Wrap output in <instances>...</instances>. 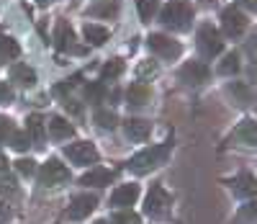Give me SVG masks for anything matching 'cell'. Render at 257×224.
Instances as JSON below:
<instances>
[{
  "instance_id": "obj_41",
  "label": "cell",
  "mask_w": 257,
  "mask_h": 224,
  "mask_svg": "<svg viewBox=\"0 0 257 224\" xmlns=\"http://www.w3.org/2000/svg\"><path fill=\"white\" fill-rule=\"evenodd\" d=\"M36 3H39V6H49V3H52V0H36Z\"/></svg>"
},
{
  "instance_id": "obj_12",
  "label": "cell",
  "mask_w": 257,
  "mask_h": 224,
  "mask_svg": "<svg viewBox=\"0 0 257 224\" xmlns=\"http://www.w3.org/2000/svg\"><path fill=\"white\" fill-rule=\"evenodd\" d=\"M123 129H126V137L132 142H144L149 134H152V124L144 121V119H128Z\"/></svg>"
},
{
  "instance_id": "obj_34",
  "label": "cell",
  "mask_w": 257,
  "mask_h": 224,
  "mask_svg": "<svg viewBox=\"0 0 257 224\" xmlns=\"http://www.w3.org/2000/svg\"><path fill=\"white\" fill-rule=\"evenodd\" d=\"M13 101V88L8 83H0V103H11Z\"/></svg>"
},
{
  "instance_id": "obj_40",
  "label": "cell",
  "mask_w": 257,
  "mask_h": 224,
  "mask_svg": "<svg viewBox=\"0 0 257 224\" xmlns=\"http://www.w3.org/2000/svg\"><path fill=\"white\" fill-rule=\"evenodd\" d=\"M6 170H8V160L3 158V155H0V175H3Z\"/></svg>"
},
{
  "instance_id": "obj_7",
  "label": "cell",
  "mask_w": 257,
  "mask_h": 224,
  "mask_svg": "<svg viewBox=\"0 0 257 224\" xmlns=\"http://www.w3.org/2000/svg\"><path fill=\"white\" fill-rule=\"evenodd\" d=\"M167 209H170V193L162 186H152L144 198V211L149 216H162Z\"/></svg>"
},
{
  "instance_id": "obj_23",
  "label": "cell",
  "mask_w": 257,
  "mask_h": 224,
  "mask_svg": "<svg viewBox=\"0 0 257 224\" xmlns=\"http://www.w3.org/2000/svg\"><path fill=\"white\" fill-rule=\"evenodd\" d=\"M157 72H160V67H157V62H152V59L139 62V67H137V78H139L142 83L155 80V78H157Z\"/></svg>"
},
{
  "instance_id": "obj_39",
  "label": "cell",
  "mask_w": 257,
  "mask_h": 224,
  "mask_svg": "<svg viewBox=\"0 0 257 224\" xmlns=\"http://www.w3.org/2000/svg\"><path fill=\"white\" fill-rule=\"evenodd\" d=\"M242 3H244L249 11H254V13H257V0H242Z\"/></svg>"
},
{
  "instance_id": "obj_13",
  "label": "cell",
  "mask_w": 257,
  "mask_h": 224,
  "mask_svg": "<svg viewBox=\"0 0 257 224\" xmlns=\"http://www.w3.org/2000/svg\"><path fill=\"white\" fill-rule=\"evenodd\" d=\"M139 198V186L128 183V186H118L111 196V206H132Z\"/></svg>"
},
{
  "instance_id": "obj_8",
  "label": "cell",
  "mask_w": 257,
  "mask_h": 224,
  "mask_svg": "<svg viewBox=\"0 0 257 224\" xmlns=\"http://www.w3.org/2000/svg\"><path fill=\"white\" fill-rule=\"evenodd\" d=\"M64 155L77 165H93L98 160V150H95L93 142H75V144H70L67 150H64Z\"/></svg>"
},
{
  "instance_id": "obj_29",
  "label": "cell",
  "mask_w": 257,
  "mask_h": 224,
  "mask_svg": "<svg viewBox=\"0 0 257 224\" xmlns=\"http://www.w3.org/2000/svg\"><path fill=\"white\" fill-rule=\"evenodd\" d=\"M137 8H139V18L149 21L157 13V0H137Z\"/></svg>"
},
{
  "instance_id": "obj_18",
  "label": "cell",
  "mask_w": 257,
  "mask_h": 224,
  "mask_svg": "<svg viewBox=\"0 0 257 224\" xmlns=\"http://www.w3.org/2000/svg\"><path fill=\"white\" fill-rule=\"evenodd\" d=\"M82 34H85V41L93 44V47H100V44H105V41H108V36H111L108 29H103L98 24H85Z\"/></svg>"
},
{
  "instance_id": "obj_3",
  "label": "cell",
  "mask_w": 257,
  "mask_h": 224,
  "mask_svg": "<svg viewBox=\"0 0 257 224\" xmlns=\"http://www.w3.org/2000/svg\"><path fill=\"white\" fill-rule=\"evenodd\" d=\"M70 181V170H67V165H62L59 160H47L44 165L39 168V183L41 186H47V188H52V186H59V183H67Z\"/></svg>"
},
{
  "instance_id": "obj_31",
  "label": "cell",
  "mask_w": 257,
  "mask_h": 224,
  "mask_svg": "<svg viewBox=\"0 0 257 224\" xmlns=\"http://www.w3.org/2000/svg\"><path fill=\"white\" fill-rule=\"evenodd\" d=\"M13 131H16V129H13V121L6 119V116H0V142L11 139V134H13Z\"/></svg>"
},
{
  "instance_id": "obj_36",
  "label": "cell",
  "mask_w": 257,
  "mask_h": 224,
  "mask_svg": "<svg viewBox=\"0 0 257 224\" xmlns=\"http://www.w3.org/2000/svg\"><path fill=\"white\" fill-rule=\"evenodd\" d=\"M247 54H249V59L257 64V36H254V39L247 44Z\"/></svg>"
},
{
  "instance_id": "obj_37",
  "label": "cell",
  "mask_w": 257,
  "mask_h": 224,
  "mask_svg": "<svg viewBox=\"0 0 257 224\" xmlns=\"http://www.w3.org/2000/svg\"><path fill=\"white\" fill-rule=\"evenodd\" d=\"M11 219V211H8V206L3 204V201H0V221H8Z\"/></svg>"
},
{
  "instance_id": "obj_28",
  "label": "cell",
  "mask_w": 257,
  "mask_h": 224,
  "mask_svg": "<svg viewBox=\"0 0 257 224\" xmlns=\"http://www.w3.org/2000/svg\"><path fill=\"white\" fill-rule=\"evenodd\" d=\"M237 70H239V57L231 52V54H226L224 62L219 64V72H221V75H234Z\"/></svg>"
},
{
  "instance_id": "obj_16",
  "label": "cell",
  "mask_w": 257,
  "mask_h": 224,
  "mask_svg": "<svg viewBox=\"0 0 257 224\" xmlns=\"http://www.w3.org/2000/svg\"><path fill=\"white\" fill-rule=\"evenodd\" d=\"M234 139L247 144V147H257V121H242L237 126V131H234Z\"/></svg>"
},
{
  "instance_id": "obj_24",
  "label": "cell",
  "mask_w": 257,
  "mask_h": 224,
  "mask_svg": "<svg viewBox=\"0 0 257 224\" xmlns=\"http://www.w3.org/2000/svg\"><path fill=\"white\" fill-rule=\"evenodd\" d=\"M237 224H257V201H247V204L239 209Z\"/></svg>"
},
{
  "instance_id": "obj_19",
  "label": "cell",
  "mask_w": 257,
  "mask_h": 224,
  "mask_svg": "<svg viewBox=\"0 0 257 224\" xmlns=\"http://www.w3.org/2000/svg\"><path fill=\"white\" fill-rule=\"evenodd\" d=\"M49 134H52V139H70L72 134H75V129H72V124H70L67 119L54 116V119L49 121Z\"/></svg>"
},
{
  "instance_id": "obj_15",
  "label": "cell",
  "mask_w": 257,
  "mask_h": 224,
  "mask_svg": "<svg viewBox=\"0 0 257 224\" xmlns=\"http://www.w3.org/2000/svg\"><path fill=\"white\" fill-rule=\"evenodd\" d=\"M113 181V170L105 168H93L90 173H85L80 178V186H108Z\"/></svg>"
},
{
  "instance_id": "obj_25",
  "label": "cell",
  "mask_w": 257,
  "mask_h": 224,
  "mask_svg": "<svg viewBox=\"0 0 257 224\" xmlns=\"http://www.w3.org/2000/svg\"><path fill=\"white\" fill-rule=\"evenodd\" d=\"M121 72H123V62L121 59H108L103 64V70H100V78L103 80H116Z\"/></svg>"
},
{
  "instance_id": "obj_21",
  "label": "cell",
  "mask_w": 257,
  "mask_h": 224,
  "mask_svg": "<svg viewBox=\"0 0 257 224\" xmlns=\"http://www.w3.org/2000/svg\"><path fill=\"white\" fill-rule=\"evenodd\" d=\"M126 101H128V106H144V103L149 101V88H147L144 83H134V85H128Z\"/></svg>"
},
{
  "instance_id": "obj_4",
  "label": "cell",
  "mask_w": 257,
  "mask_h": 224,
  "mask_svg": "<svg viewBox=\"0 0 257 224\" xmlns=\"http://www.w3.org/2000/svg\"><path fill=\"white\" fill-rule=\"evenodd\" d=\"M198 49H201V54L203 57H216L221 49H224V41H221V34L213 29V26H201L198 29Z\"/></svg>"
},
{
  "instance_id": "obj_20",
  "label": "cell",
  "mask_w": 257,
  "mask_h": 224,
  "mask_svg": "<svg viewBox=\"0 0 257 224\" xmlns=\"http://www.w3.org/2000/svg\"><path fill=\"white\" fill-rule=\"evenodd\" d=\"M11 80L18 83V85H24V88H31L36 83V72L31 70L29 64H13V70H11Z\"/></svg>"
},
{
  "instance_id": "obj_42",
  "label": "cell",
  "mask_w": 257,
  "mask_h": 224,
  "mask_svg": "<svg viewBox=\"0 0 257 224\" xmlns=\"http://www.w3.org/2000/svg\"><path fill=\"white\" fill-rule=\"evenodd\" d=\"M95 224H108V221H95Z\"/></svg>"
},
{
  "instance_id": "obj_33",
  "label": "cell",
  "mask_w": 257,
  "mask_h": 224,
  "mask_svg": "<svg viewBox=\"0 0 257 224\" xmlns=\"http://www.w3.org/2000/svg\"><path fill=\"white\" fill-rule=\"evenodd\" d=\"M34 165H36V163L26 158V160H18V163H16V170H18L21 175H31V173H34Z\"/></svg>"
},
{
  "instance_id": "obj_22",
  "label": "cell",
  "mask_w": 257,
  "mask_h": 224,
  "mask_svg": "<svg viewBox=\"0 0 257 224\" xmlns=\"http://www.w3.org/2000/svg\"><path fill=\"white\" fill-rule=\"evenodd\" d=\"M18 54H21L18 41H16V39H11V36H0V64L16 59Z\"/></svg>"
},
{
  "instance_id": "obj_2",
  "label": "cell",
  "mask_w": 257,
  "mask_h": 224,
  "mask_svg": "<svg viewBox=\"0 0 257 224\" xmlns=\"http://www.w3.org/2000/svg\"><path fill=\"white\" fill-rule=\"evenodd\" d=\"M160 21L173 31H185L190 26V21H193V8H190V3H185V0H173V3H167L160 11Z\"/></svg>"
},
{
  "instance_id": "obj_1",
  "label": "cell",
  "mask_w": 257,
  "mask_h": 224,
  "mask_svg": "<svg viewBox=\"0 0 257 224\" xmlns=\"http://www.w3.org/2000/svg\"><path fill=\"white\" fill-rule=\"evenodd\" d=\"M170 150H173V144H170V142H162V144H155V147H149V150H142V152H137L134 158L128 160V170H134L139 175L155 170V168H160L167 160Z\"/></svg>"
},
{
  "instance_id": "obj_26",
  "label": "cell",
  "mask_w": 257,
  "mask_h": 224,
  "mask_svg": "<svg viewBox=\"0 0 257 224\" xmlns=\"http://www.w3.org/2000/svg\"><path fill=\"white\" fill-rule=\"evenodd\" d=\"M116 121H118V119H116L113 111H108V108H98V111H95V124H98L100 129H108V131H111V129L116 126Z\"/></svg>"
},
{
  "instance_id": "obj_27",
  "label": "cell",
  "mask_w": 257,
  "mask_h": 224,
  "mask_svg": "<svg viewBox=\"0 0 257 224\" xmlns=\"http://www.w3.org/2000/svg\"><path fill=\"white\" fill-rule=\"evenodd\" d=\"M11 147H13L16 152H26V150L31 147L29 134H26V131H13V134H11Z\"/></svg>"
},
{
  "instance_id": "obj_10",
  "label": "cell",
  "mask_w": 257,
  "mask_h": 224,
  "mask_svg": "<svg viewBox=\"0 0 257 224\" xmlns=\"http://www.w3.org/2000/svg\"><path fill=\"white\" fill-rule=\"evenodd\" d=\"M98 206V198L93 193H80L72 198V204L67 209V216L70 219H85L88 214H93V209Z\"/></svg>"
},
{
  "instance_id": "obj_9",
  "label": "cell",
  "mask_w": 257,
  "mask_h": 224,
  "mask_svg": "<svg viewBox=\"0 0 257 224\" xmlns=\"http://www.w3.org/2000/svg\"><path fill=\"white\" fill-rule=\"evenodd\" d=\"M54 41H57V47L62 52H75V54H85L82 47H77L75 44V31L72 26L67 24V21H59L57 24V31H54Z\"/></svg>"
},
{
  "instance_id": "obj_11",
  "label": "cell",
  "mask_w": 257,
  "mask_h": 224,
  "mask_svg": "<svg viewBox=\"0 0 257 224\" xmlns=\"http://www.w3.org/2000/svg\"><path fill=\"white\" fill-rule=\"evenodd\" d=\"M206 78H208V67L203 62H188L180 70V80L188 85H201V83H206Z\"/></svg>"
},
{
  "instance_id": "obj_30",
  "label": "cell",
  "mask_w": 257,
  "mask_h": 224,
  "mask_svg": "<svg viewBox=\"0 0 257 224\" xmlns=\"http://www.w3.org/2000/svg\"><path fill=\"white\" fill-rule=\"evenodd\" d=\"M113 224H139V216L134 211H118L113 216Z\"/></svg>"
},
{
  "instance_id": "obj_6",
  "label": "cell",
  "mask_w": 257,
  "mask_h": 224,
  "mask_svg": "<svg viewBox=\"0 0 257 224\" xmlns=\"http://www.w3.org/2000/svg\"><path fill=\"white\" fill-rule=\"evenodd\" d=\"M147 44H149V49L157 52V54L165 57V59H178L180 52H183V49H180V44H178L175 39L165 36V34H149Z\"/></svg>"
},
{
  "instance_id": "obj_17",
  "label": "cell",
  "mask_w": 257,
  "mask_h": 224,
  "mask_svg": "<svg viewBox=\"0 0 257 224\" xmlns=\"http://www.w3.org/2000/svg\"><path fill=\"white\" fill-rule=\"evenodd\" d=\"M26 134H29V139L34 144H44V119H41L39 114H31L26 119Z\"/></svg>"
},
{
  "instance_id": "obj_35",
  "label": "cell",
  "mask_w": 257,
  "mask_h": 224,
  "mask_svg": "<svg viewBox=\"0 0 257 224\" xmlns=\"http://www.w3.org/2000/svg\"><path fill=\"white\" fill-rule=\"evenodd\" d=\"M90 13H95V16H116V3H111V6H95Z\"/></svg>"
},
{
  "instance_id": "obj_32",
  "label": "cell",
  "mask_w": 257,
  "mask_h": 224,
  "mask_svg": "<svg viewBox=\"0 0 257 224\" xmlns=\"http://www.w3.org/2000/svg\"><path fill=\"white\" fill-rule=\"evenodd\" d=\"M85 96H88V101H100L103 98V85L100 83H90L88 88H85Z\"/></svg>"
},
{
  "instance_id": "obj_38",
  "label": "cell",
  "mask_w": 257,
  "mask_h": 224,
  "mask_svg": "<svg viewBox=\"0 0 257 224\" xmlns=\"http://www.w3.org/2000/svg\"><path fill=\"white\" fill-rule=\"evenodd\" d=\"M64 106H67V108L72 111V114H80V106H77L75 101H67V103H64Z\"/></svg>"
},
{
  "instance_id": "obj_14",
  "label": "cell",
  "mask_w": 257,
  "mask_h": 224,
  "mask_svg": "<svg viewBox=\"0 0 257 224\" xmlns=\"http://www.w3.org/2000/svg\"><path fill=\"white\" fill-rule=\"evenodd\" d=\"M231 186H234V193H237V196H244V198H249V201H257V178H252V175L244 173V175H239Z\"/></svg>"
},
{
  "instance_id": "obj_5",
  "label": "cell",
  "mask_w": 257,
  "mask_h": 224,
  "mask_svg": "<svg viewBox=\"0 0 257 224\" xmlns=\"http://www.w3.org/2000/svg\"><path fill=\"white\" fill-rule=\"evenodd\" d=\"M221 29H224V34L231 36V39L242 36L244 29H247L244 13H242L239 8H234V6H231V8H224V11H221Z\"/></svg>"
}]
</instances>
